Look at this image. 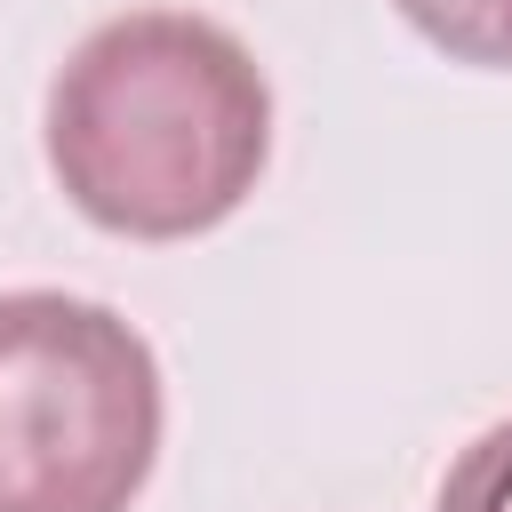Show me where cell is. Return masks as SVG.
I'll list each match as a JSON object with an SVG mask.
<instances>
[{"instance_id": "obj_1", "label": "cell", "mask_w": 512, "mask_h": 512, "mask_svg": "<svg viewBox=\"0 0 512 512\" xmlns=\"http://www.w3.org/2000/svg\"><path fill=\"white\" fill-rule=\"evenodd\" d=\"M56 192L120 240H200L272 160V80L240 32L192 8L104 16L48 80Z\"/></svg>"}, {"instance_id": "obj_2", "label": "cell", "mask_w": 512, "mask_h": 512, "mask_svg": "<svg viewBox=\"0 0 512 512\" xmlns=\"http://www.w3.org/2000/svg\"><path fill=\"white\" fill-rule=\"evenodd\" d=\"M160 360L72 288L0 296V512H128L160 464Z\"/></svg>"}, {"instance_id": "obj_3", "label": "cell", "mask_w": 512, "mask_h": 512, "mask_svg": "<svg viewBox=\"0 0 512 512\" xmlns=\"http://www.w3.org/2000/svg\"><path fill=\"white\" fill-rule=\"evenodd\" d=\"M416 40H432L448 64L512 72V0H392Z\"/></svg>"}, {"instance_id": "obj_4", "label": "cell", "mask_w": 512, "mask_h": 512, "mask_svg": "<svg viewBox=\"0 0 512 512\" xmlns=\"http://www.w3.org/2000/svg\"><path fill=\"white\" fill-rule=\"evenodd\" d=\"M432 512H512V416L488 424V432H472L448 456Z\"/></svg>"}]
</instances>
